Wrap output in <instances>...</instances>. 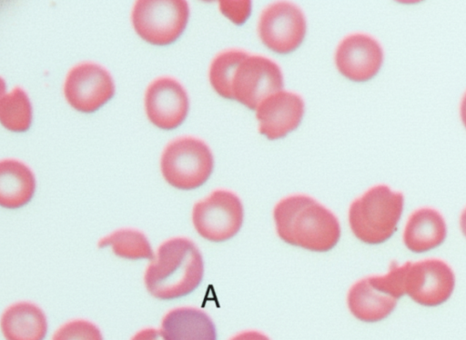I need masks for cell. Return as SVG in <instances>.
<instances>
[{
	"label": "cell",
	"instance_id": "1",
	"mask_svg": "<svg viewBox=\"0 0 466 340\" xmlns=\"http://www.w3.org/2000/svg\"><path fill=\"white\" fill-rule=\"evenodd\" d=\"M276 232L284 242L313 252L332 249L340 237L335 215L314 198L292 195L274 207Z\"/></svg>",
	"mask_w": 466,
	"mask_h": 340
},
{
	"label": "cell",
	"instance_id": "2",
	"mask_svg": "<svg viewBox=\"0 0 466 340\" xmlns=\"http://www.w3.org/2000/svg\"><path fill=\"white\" fill-rule=\"evenodd\" d=\"M204 275L202 255L188 238L174 237L163 242L146 269L147 292L161 300L186 296L200 285Z\"/></svg>",
	"mask_w": 466,
	"mask_h": 340
},
{
	"label": "cell",
	"instance_id": "3",
	"mask_svg": "<svg viewBox=\"0 0 466 340\" xmlns=\"http://www.w3.org/2000/svg\"><path fill=\"white\" fill-rule=\"evenodd\" d=\"M404 206L403 194L377 185L356 198L349 209L353 235L369 245L382 244L396 232Z\"/></svg>",
	"mask_w": 466,
	"mask_h": 340
},
{
	"label": "cell",
	"instance_id": "4",
	"mask_svg": "<svg viewBox=\"0 0 466 340\" xmlns=\"http://www.w3.org/2000/svg\"><path fill=\"white\" fill-rule=\"evenodd\" d=\"M214 158L208 145L193 136H181L165 147L160 158V169L165 180L172 186L192 190L209 178Z\"/></svg>",
	"mask_w": 466,
	"mask_h": 340
},
{
	"label": "cell",
	"instance_id": "5",
	"mask_svg": "<svg viewBox=\"0 0 466 340\" xmlns=\"http://www.w3.org/2000/svg\"><path fill=\"white\" fill-rule=\"evenodd\" d=\"M189 7L184 0H138L131 20L137 34L155 45L174 43L187 24Z\"/></svg>",
	"mask_w": 466,
	"mask_h": 340
},
{
	"label": "cell",
	"instance_id": "6",
	"mask_svg": "<svg viewBox=\"0 0 466 340\" xmlns=\"http://www.w3.org/2000/svg\"><path fill=\"white\" fill-rule=\"evenodd\" d=\"M244 209L233 192L218 189L197 202L192 223L198 234L211 242H224L235 236L242 226Z\"/></svg>",
	"mask_w": 466,
	"mask_h": 340
},
{
	"label": "cell",
	"instance_id": "7",
	"mask_svg": "<svg viewBox=\"0 0 466 340\" xmlns=\"http://www.w3.org/2000/svg\"><path fill=\"white\" fill-rule=\"evenodd\" d=\"M283 85L281 69L274 61L248 54L235 68L230 80V96L231 100L256 110L263 99L282 90Z\"/></svg>",
	"mask_w": 466,
	"mask_h": 340
},
{
	"label": "cell",
	"instance_id": "8",
	"mask_svg": "<svg viewBox=\"0 0 466 340\" xmlns=\"http://www.w3.org/2000/svg\"><path fill=\"white\" fill-rule=\"evenodd\" d=\"M307 23L302 10L289 2H276L260 14L258 32L261 42L271 51L287 55L302 43Z\"/></svg>",
	"mask_w": 466,
	"mask_h": 340
},
{
	"label": "cell",
	"instance_id": "9",
	"mask_svg": "<svg viewBox=\"0 0 466 340\" xmlns=\"http://www.w3.org/2000/svg\"><path fill=\"white\" fill-rule=\"evenodd\" d=\"M404 292L424 306H437L446 302L455 286L452 268L438 258L405 263Z\"/></svg>",
	"mask_w": 466,
	"mask_h": 340
},
{
	"label": "cell",
	"instance_id": "10",
	"mask_svg": "<svg viewBox=\"0 0 466 340\" xmlns=\"http://www.w3.org/2000/svg\"><path fill=\"white\" fill-rule=\"evenodd\" d=\"M64 94L68 104L82 113H93L115 95L110 74L95 63H81L67 74Z\"/></svg>",
	"mask_w": 466,
	"mask_h": 340
},
{
	"label": "cell",
	"instance_id": "11",
	"mask_svg": "<svg viewBox=\"0 0 466 340\" xmlns=\"http://www.w3.org/2000/svg\"><path fill=\"white\" fill-rule=\"evenodd\" d=\"M188 107L187 94L174 78H157L147 88L146 113L149 121L160 129L178 127L185 121Z\"/></svg>",
	"mask_w": 466,
	"mask_h": 340
},
{
	"label": "cell",
	"instance_id": "12",
	"mask_svg": "<svg viewBox=\"0 0 466 340\" xmlns=\"http://www.w3.org/2000/svg\"><path fill=\"white\" fill-rule=\"evenodd\" d=\"M383 50L379 42L365 34H351L339 44L335 64L339 73L354 82L374 77L381 67Z\"/></svg>",
	"mask_w": 466,
	"mask_h": 340
},
{
	"label": "cell",
	"instance_id": "13",
	"mask_svg": "<svg viewBox=\"0 0 466 340\" xmlns=\"http://www.w3.org/2000/svg\"><path fill=\"white\" fill-rule=\"evenodd\" d=\"M255 111L259 133L269 140H276L299 125L304 101L296 93L280 90L263 99Z\"/></svg>",
	"mask_w": 466,
	"mask_h": 340
},
{
	"label": "cell",
	"instance_id": "14",
	"mask_svg": "<svg viewBox=\"0 0 466 340\" xmlns=\"http://www.w3.org/2000/svg\"><path fill=\"white\" fill-rule=\"evenodd\" d=\"M163 340H217L216 327L202 310L182 306L168 311L162 319Z\"/></svg>",
	"mask_w": 466,
	"mask_h": 340
},
{
	"label": "cell",
	"instance_id": "15",
	"mask_svg": "<svg viewBox=\"0 0 466 340\" xmlns=\"http://www.w3.org/2000/svg\"><path fill=\"white\" fill-rule=\"evenodd\" d=\"M447 235L441 214L431 207L415 210L408 218L403 243L413 253H424L440 246Z\"/></svg>",
	"mask_w": 466,
	"mask_h": 340
},
{
	"label": "cell",
	"instance_id": "16",
	"mask_svg": "<svg viewBox=\"0 0 466 340\" xmlns=\"http://www.w3.org/2000/svg\"><path fill=\"white\" fill-rule=\"evenodd\" d=\"M1 329L5 340H44L47 321L43 310L30 302H18L2 315Z\"/></svg>",
	"mask_w": 466,
	"mask_h": 340
},
{
	"label": "cell",
	"instance_id": "17",
	"mask_svg": "<svg viewBox=\"0 0 466 340\" xmlns=\"http://www.w3.org/2000/svg\"><path fill=\"white\" fill-rule=\"evenodd\" d=\"M35 178L31 169L16 159L0 162V205L7 209H17L32 199Z\"/></svg>",
	"mask_w": 466,
	"mask_h": 340
},
{
	"label": "cell",
	"instance_id": "18",
	"mask_svg": "<svg viewBox=\"0 0 466 340\" xmlns=\"http://www.w3.org/2000/svg\"><path fill=\"white\" fill-rule=\"evenodd\" d=\"M397 299L375 289L368 277L357 281L347 295L350 313L359 320L374 323L389 316L397 305Z\"/></svg>",
	"mask_w": 466,
	"mask_h": 340
},
{
	"label": "cell",
	"instance_id": "19",
	"mask_svg": "<svg viewBox=\"0 0 466 340\" xmlns=\"http://www.w3.org/2000/svg\"><path fill=\"white\" fill-rule=\"evenodd\" d=\"M98 246H109L116 256L129 260L155 257L147 237L143 232L133 228H121L112 232L98 241Z\"/></svg>",
	"mask_w": 466,
	"mask_h": 340
},
{
	"label": "cell",
	"instance_id": "20",
	"mask_svg": "<svg viewBox=\"0 0 466 340\" xmlns=\"http://www.w3.org/2000/svg\"><path fill=\"white\" fill-rule=\"evenodd\" d=\"M32 105L25 91L19 86L0 99V121L8 130L16 133L27 131L32 124Z\"/></svg>",
	"mask_w": 466,
	"mask_h": 340
},
{
	"label": "cell",
	"instance_id": "21",
	"mask_svg": "<svg viewBox=\"0 0 466 340\" xmlns=\"http://www.w3.org/2000/svg\"><path fill=\"white\" fill-rule=\"evenodd\" d=\"M248 55L242 50H226L215 56L208 71L209 83L222 97L231 99L230 80L238 64Z\"/></svg>",
	"mask_w": 466,
	"mask_h": 340
},
{
	"label": "cell",
	"instance_id": "22",
	"mask_svg": "<svg viewBox=\"0 0 466 340\" xmlns=\"http://www.w3.org/2000/svg\"><path fill=\"white\" fill-rule=\"evenodd\" d=\"M52 340H103L99 328L90 321L75 319L64 324Z\"/></svg>",
	"mask_w": 466,
	"mask_h": 340
},
{
	"label": "cell",
	"instance_id": "23",
	"mask_svg": "<svg viewBox=\"0 0 466 340\" xmlns=\"http://www.w3.org/2000/svg\"><path fill=\"white\" fill-rule=\"evenodd\" d=\"M219 5L221 12L237 25L244 23L250 14L249 1H222Z\"/></svg>",
	"mask_w": 466,
	"mask_h": 340
},
{
	"label": "cell",
	"instance_id": "24",
	"mask_svg": "<svg viewBox=\"0 0 466 340\" xmlns=\"http://www.w3.org/2000/svg\"><path fill=\"white\" fill-rule=\"evenodd\" d=\"M229 340H270L268 335L258 331L249 330L241 332Z\"/></svg>",
	"mask_w": 466,
	"mask_h": 340
},
{
	"label": "cell",
	"instance_id": "25",
	"mask_svg": "<svg viewBox=\"0 0 466 340\" xmlns=\"http://www.w3.org/2000/svg\"><path fill=\"white\" fill-rule=\"evenodd\" d=\"M160 333L154 328H145L137 332L131 340H158Z\"/></svg>",
	"mask_w": 466,
	"mask_h": 340
},
{
	"label": "cell",
	"instance_id": "26",
	"mask_svg": "<svg viewBox=\"0 0 466 340\" xmlns=\"http://www.w3.org/2000/svg\"><path fill=\"white\" fill-rule=\"evenodd\" d=\"M460 113L461 121L466 127V93L464 94L461 102Z\"/></svg>",
	"mask_w": 466,
	"mask_h": 340
},
{
	"label": "cell",
	"instance_id": "27",
	"mask_svg": "<svg viewBox=\"0 0 466 340\" xmlns=\"http://www.w3.org/2000/svg\"><path fill=\"white\" fill-rule=\"evenodd\" d=\"M460 228L462 235L466 237V207L463 209L460 216Z\"/></svg>",
	"mask_w": 466,
	"mask_h": 340
}]
</instances>
